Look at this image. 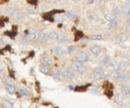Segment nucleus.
Segmentation results:
<instances>
[{"instance_id": "3", "label": "nucleus", "mask_w": 130, "mask_h": 108, "mask_svg": "<svg viewBox=\"0 0 130 108\" xmlns=\"http://www.w3.org/2000/svg\"><path fill=\"white\" fill-rule=\"evenodd\" d=\"M121 11L124 16H126V17L130 16V0H125L123 5L121 6Z\"/></svg>"}, {"instance_id": "24", "label": "nucleus", "mask_w": 130, "mask_h": 108, "mask_svg": "<svg viewBox=\"0 0 130 108\" xmlns=\"http://www.w3.org/2000/svg\"><path fill=\"white\" fill-rule=\"evenodd\" d=\"M105 19L109 22V21H112L114 19H116V15L114 14V12H109V13H106L105 14Z\"/></svg>"}, {"instance_id": "20", "label": "nucleus", "mask_w": 130, "mask_h": 108, "mask_svg": "<svg viewBox=\"0 0 130 108\" xmlns=\"http://www.w3.org/2000/svg\"><path fill=\"white\" fill-rule=\"evenodd\" d=\"M88 87H89V84H86L84 86H77L74 88V91L75 92H85V91H87Z\"/></svg>"}, {"instance_id": "47", "label": "nucleus", "mask_w": 130, "mask_h": 108, "mask_svg": "<svg viewBox=\"0 0 130 108\" xmlns=\"http://www.w3.org/2000/svg\"><path fill=\"white\" fill-rule=\"evenodd\" d=\"M36 89H37V92H40V86H39V82H36Z\"/></svg>"}, {"instance_id": "17", "label": "nucleus", "mask_w": 130, "mask_h": 108, "mask_svg": "<svg viewBox=\"0 0 130 108\" xmlns=\"http://www.w3.org/2000/svg\"><path fill=\"white\" fill-rule=\"evenodd\" d=\"M16 34H17V26H15V25L12 28V31H6L4 33L5 36H9L11 38H14L16 36Z\"/></svg>"}, {"instance_id": "45", "label": "nucleus", "mask_w": 130, "mask_h": 108, "mask_svg": "<svg viewBox=\"0 0 130 108\" xmlns=\"http://www.w3.org/2000/svg\"><path fill=\"white\" fill-rule=\"evenodd\" d=\"M56 20H57V21H64V20H65V17H62V16H57V17H56Z\"/></svg>"}, {"instance_id": "34", "label": "nucleus", "mask_w": 130, "mask_h": 108, "mask_svg": "<svg viewBox=\"0 0 130 108\" xmlns=\"http://www.w3.org/2000/svg\"><path fill=\"white\" fill-rule=\"evenodd\" d=\"M3 83H4V85H10V84H12V79L9 75H5L3 77Z\"/></svg>"}, {"instance_id": "31", "label": "nucleus", "mask_w": 130, "mask_h": 108, "mask_svg": "<svg viewBox=\"0 0 130 108\" xmlns=\"http://www.w3.org/2000/svg\"><path fill=\"white\" fill-rule=\"evenodd\" d=\"M53 17H54V16H53V14H52L51 12H49V13H45V14L43 15V18H44V19H46V20H50V21H53V20H54Z\"/></svg>"}, {"instance_id": "54", "label": "nucleus", "mask_w": 130, "mask_h": 108, "mask_svg": "<svg viewBox=\"0 0 130 108\" xmlns=\"http://www.w3.org/2000/svg\"><path fill=\"white\" fill-rule=\"evenodd\" d=\"M129 33H130V31H129Z\"/></svg>"}, {"instance_id": "38", "label": "nucleus", "mask_w": 130, "mask_h": 108, "mask_svg": "<svg viewBox=\"0 0 130 108\" xmlns=\"http://www.w3.org/2000/svg\"><path fill=\"white\" fill-rule=\"evenodd\" d=\"M92 71H96V72H103V71H105V70L103 69V67H102V66L96 65V66H94V67H93Z\"/></svg>"}, {"instance_id": "49", "label": "nucleus", "mask_w": 130, "mask_h": 108, "mask_svg": "<svg viewBox=\"0 0 130 108\" xmlns=\"http://www.w3.org/2000/svg\"><path fill=\"white\" fill-rule=\"evenodd\" d=\"M10 76L11 77H15V74H14V72L12 70H10Z\"/></svg>"}, {"instance_id": "23", "label": "nucleus", "mask_w": 130, "mask_h": 108, "mask_svg": "<svg viewBox=\"0 0 130 108\" xmlns=\"http://www.w3.org/2000/svg\"><path fill=\"white\" fill-rule=\"evenodd\" d=\"M86 17H87V19L90 20V21H94V20L98 19V15H96L95 13H93L92 11H88L87 14H86Z\"/></svg>"}, {"instance_id": "41", "label": "nucleus", "mask_w": 130, "mask_h": 108, "mask_svg": "<svg viewBox=\"0 0 130 108\" xmlns=\"http://www.w3.org/2000/svg\"><path fill=\"white\" fill-rule=\"evenodd\" d=\"M67 50H68V53H72V52L75 50V47H74V46H69V47L67 48Z\"/></svg>"}, {"instance_id": "44", "label": "nucleus", "mask_w": 130, "mask_h": 108, "mask_svg": "<svg viewBox=\"0 0 130 108\" xmlns=\"http://www.w3.org/2000/svg\"><path fill=\"white\" fill-rule=\"evenodd\" d=\"M27 2L31 5H37L38 4V0H27Z\"/></svg>"}, {"instance_id": "53", "label": "nucleus", "mask_w": 130, "mask_h": 108, "mask_svg": "<svg viewBox=\"0 0 130 108\" xmlns=\"http://www.w3.org/2000/svg\"><path fill=\"white\" fill-rule=\"evenodd\" d=\"M98 1H99V3L101 4V3H103V2H104V1H106V0H98Z\"/></svg>"}, {"instance_id": "32", "label": "nucleus", "mask_w": 130, "mask_h": 108, "mask_svg": "<svg viewBox=\"0 0 130 108\" xmlns=\"http://www.w3.org/2000/svg\"><path fill=\"white\" fill-rule=\"evenodd\" d=\"M112 68L114 70H120L121 69V63H119L117 61H113L112 62Z\"/></svg>"}, {"instance_id": "1", "label": "nucleus", "mask_w": 130, "mask_h": 108, "mask_svg": "<svg viewBox=\"0 0 130 108\" xmlns=\"http://www.w3.org/2000/svg\"><path fill=\"white\" fill-rule=\"evenodd\" d=\"M74 69H75V71L77 72V73H79V74H84L85 72H86V67H85V65L83 64V62H81V61H79V60H75L73 63H72V65H71Z\"/></svg>"}, {"instance_id": "7", "label": "nucleus", "mask_w": 130, "mask_h": 108, "mask_svg": "<svg viewBox=\"0 0 130 108\" xmlns=\"http://www.w3.org/2000/svg\"><path fill=\"white\" fill-rule=\"evenodd\" d=\"M28 38L30 41H37L39 38H40V32L37 31V30H30L28 32Z\"/></svg>"}, {"instance_id": "16", "label": "nucleus", "mask_w": 130, "mask_h": 108, "mask_svg": "<svg viewBox=\"0 0 130 108\" xmlns=\"http://www.w3.org/2000/svg\"><path fill=\"white\" fill-rule=\"evenodd\" d=\"M101 47L100 46H98V45H92L91 47H90V52L93 54V55H95V56H98V55H100L101 54Z\"/></svg>"}, {"instance_id": "29", "label": "nucleus", "mask_w": 130, "mask_h": 108, "mask_svg": "<svg viewBox=\"0 0 130 108\" xmlns=\"http://www.w3.org/2000/svg\"><path fill=\"white\" fill-rule=\"evenodd\" d=\"M82 37H83V33L80 32V31H77V32L74 34V41L77 42V41H79Z\"/></svg>"}, {"instance_id": "39", "label": "nucleus", "mask_w": 130, "mask_h": 108, "mask_svg": "<svg viewBox=\"0 0 130 108\" xmlns=\"http://www.w3.org/2000/svg\"><path fill=\"white\" fill-rule=\"evenodd\" d=\"M6 21H8V17L5 18V16H2V17H1V26H2V28L5 26V22H6Z\"/></svg>"}, {"instance_id": "22", "label": "nucleus", "mask_w": 130, "mask_h": 108, "mask_svg": "<svg viewBox=\"0 0 130 108\" xmlns=\"http://www.w3.org/2000/svg\"><path fill=\"white\" fill-rule=\"evenodd\" d=\"M15 10H16V9H15V6H14V5H9V6H7V7L5 8V12H6L7 15H12Z\"/></svg>"}, {"instance_id": "13", "label": "nucleus", "mask_w": 130, "mask_h": 108, "mask_svg": "<svg viewBox=\"0 0 130 108\" xmlns=\"http://www.w3.org/2000/svg\"><path fill=\"white\" fill-rule=\"evenodd\" d=\"M11 16H12V18H13L14 21H20V20L23 18V14H22V12L19 11V10H15L14 13H13Z\"/></svg>"}, {"instance_id": "6", "label": "nucleus", "mask_w": 130, "mask_h": 108, "mask_svg": "<svg viewBox=\"0 0 130 108\" xmlns=\"http://www.w3.org/2000/svg\"><path fill=\"white\" fill-rule=\"evenodd\" d=\"M88 59H89V56H88V54L85 53V52L80 51V52H78V54L76 55V60H79V61H81V62H86V61H88Z\"/></svg>"}, {"instance_id": "18", "label": "nucleus", "mask_w": 130, "mask_h": 108, "mask_svg": "<svg viewBox=\"0 0 130 108\" xmlns=\"http://www.w3.org/2000/svg\"><path fill=\"white\" fill-rule=\"evenodd\" d=\"M57 41L60 43V44H68L69 43V38L65 35H59Z\"/></svg>"}, {"instance_id": "15", "label": "nucleus", "mask_w": 130, "mask_h": 108, "mask_svg": "<svg viewBox=\"0 0 130 108\" xmlns=\"http://www.w3.org/2000/svg\"><path fill=\"white\" fill-rule=\"evenodd\" d=\"M41 63H45V64H49L51 65L53 63V59L51 56L49 55H44L42 58H41Z\"/></svg>"}, {"instance_id": "43", "label": "nucleus", "mask_w": 130, "mask_h": 108, "mask_svg": "<svg viewBox=\"0 0 130 108\" xmlns=\"http://www.w3.org/2000/svg\"><path fill=\"white\" fill-rule=\"evenodd\" d=\"M91 39L92 40H100V39H102V36L101 35H94L91 37Z\"/></svg>"}, {"instance_id": "55", "label": "nucleus", "mask_w": 130, "mask_h": 108, "mask_svg": "<svg viewBox=\"0 0 130 108\" xmlns=\"http://www.w3.org/2000/svg\"><path fill=\"white\" fill-rule=\"evenodd\" d=\"M73 1H75V0H73Z\"/></svg>"}, {"instance_id": "19", "label": "nucleus", "mask_w": 130, "mask_h": 108, "mask_svg": "<svg viewBox=\"0 0 130 108\" xmlns=\"http://www.w3.org/2000/svg\"><path fill=\"white\" fill-rule=\"evenodd\" d=\"M128 39V37L125 35V34H119L117 37H116V41L118 43H122V42H126Z\"/></svg>"}, {"instance_id": "33", "label": "nucleus", "mask_w": 130, "mask_h": 108, "mask_svg": "<svg viewBox=\"0 0 130 108\" xmlns=\"http://www.w3.org/2000/svg\"><path fill=\"white\" fill-rule=\"evenodd\" d=\"M2 105L4 107H13L14 103L12 101H9V100H3L2 101Z\"/></svg>"}, {"instance_id": "8", "label": "nucleus", "mask_w": 130, "mask_h": 108, "mask_svg": "<svg viewBox=\"0 0 130 108\" xmlns=\"http://www.w3.org/2000/svg\"><path fill=\"white\" fill-rule=\"evenodd\" d=\"M53 51H54V53H55L57 56L64 55L65 53H67V52H68V50H67V49H65L64 47H61V46H56V47H54Z\"/></svg>"}, {"instance_id": "25", "label": "nucleus", "mask_w": 130, "mask_h": 108, "mask_svg": "<svg viewBox=\"0 0 130 108\" xmlns=\"http://www.w3.org/2000/svg\"><path fill=\"white\" fill-rule=\"evenodd\" d=\"M58 37H59V35L57 34V32H55V31L49 32V40H51V41H57Z\"/></svg>"}, {"instance_id": "11", "label": "nucleus", "mask_w": 130, "mask_h": 108, "mask_svg": "<svg viewBox=\"0 0 130 108\" xmlns=\"http://www.w3.org/2000/svg\"><path fill=\"white\" fill-rule=\"evenodd\" d=\"M110 62H111V57H110L109 55H103V56L100 58V63H101V65H103V66L109 65Z\"/></svg>"}, {"instance_id": "51", "label": "nucleus", "mask_w": 130, "mask_h": 108, "mask_svg": "<svg viewBox=\"0 0 130 108\" xmlns=\"http://www.w3.org/2000/svg\"><path fill=\"white\" fill-rule=\"evenodd\" d=\"M7 1H8V0H0V2H1L2 4H3V3H5V2H7Z\"/></svg>"}, {"instance_id": "48", "label": "nucleus", "mask_w": 130, "mask_h": 108, "mask_svg": "<svg viewBox=\"0 0 130 108\" xmlns=\"http://www.w3.org/2000/svg\"><path fill=\"white\" fill-rule=\"evenodd\" d=\"M126 25L127 26H130V17H128V19L126 20Z\"/></svg>"}, {"instance_id": "9", "label": "nucleus", "mask_w": 130, "mask_h": 108, "mask_svg": "<svg viewBox=\"0 0 130 108\" xmlns=\"http://www.w3.org/2000/svg\"><path fill=\"white\" fill-rule=\"evenodd\" d=\"M40 71L44 74H49L51 72V65L49 64H45V63H41L40 64Z\"/></svg>"}, {"instance_id": "26", "label": "nucleus", "mask_w": 130, "mask_h": 108, "mask_svg": "<svg viewBox=\"0 0 130 108\" xmlns=\"http://www.w3.org/2000/svg\"><path fill=\"white\" fill-rule=\"evenodd\" d=\"M108 26H109L110 30H116V29L118 28V21H117L116 19H114V20H112V21H109Z\"/></svg>"}, {"instance_id": "40", "label": "nucleus", "mask_w": 130, "mask_h": 108, "mask_svg": "<svg viewBox=\"0 0 130 108\" xmlns=\"http://www.w3.org/2000/svg\"><path fill=\"white\" fill-rule=\"evenodd\" d=\"M19 42L21 43V44H26V42H27V40L24 38V36H22L20 39H19Z\"/></svg>"}, {"instance_id": "12", "label": "nucleus", "mask_w": 130, "mask_h": 108, "mask_svg": "<svg viewBox=\"0 0 130 108\" xmlns=\"http://www.w3.org/2000/svg\"><path fill=\"white\" fill-rule=\"evenodd\" d=\"M52 76L55 80H60L63 77V71H61L60 69H55L52 72Z\"/></svg>"}, {"instance_id": "46", "label": "nucleus", "mask_w": 130, "mask_h": 108, "mask_svg": "<svg viewBox=\"0 0 130 108\" xmlns=\"http://www.w3.org/2000/svg\"><path fill=\"white\" fill-rule=\"evenodd\" d=\"M27 12L30 13V14L34 13V8H32V7H28V8H27Z\"/></svg>"}, {"instance_id": "35", "label": "nucleus", "mask_w": 130, "mask_h": 108, "mask_svg": "<svg viewBox=\"0 0 130 108\" xmlns=\"http://www.w3.org/2000/svg\"><path fill=\"white\" fill-rule=\"evenodd\" d=\"M88 92L92 95H100V92H99V89L98 88H90L88 90Z\"/></svg>"}, {"instance_id": "5", "label": "nucleus", "mask_w": 130, "mask_h": 108, "mask_svg": "<svg viewBox=\"0 0 130 108\" xmlns=\"http://www.w3.org/2000/svg\"><path fill=\"white\" fill-rule=\"evenodd\" d=\"M106 77H107V74L105 71H103V72L92 71L90 74V79H92V80H102V79H105Z\"/></svg>"}, {"instance_id": "37", "label": "nucleus", "mask_w": 130, "mask_h": 108, "mask_svg": "<svg viewBox=\"0 0 130 108\" xmlns=\"http://www.w3.org/2000/svg\"><path fill=\"white\" fill-rule=\"evenodd\" d=\"M105 95H107L109 98H112L114 96V92L113 90H105Z\"/></svg>"}, {"instance_id": "4", "label": "nucleus", "mask_w": 130, "mask_h": 108, "mask_svg": "<svg viewBox=\"0 0 130 108\" xmlns=\"http://www.w3.org/2000/svg\"><path fill=\"white\" fill-rule=\"evenodd\" d=\"M113 76H114L117 80H120V82H125V80L128 79L127 74H126L124 71H120V70H115L114 73H113Z\"/></svg>"}, {"instance_id": "2", "label": "nucleus", "mask_w": 130, "mask_h": 108, "mask_svg": "<svg viewBox=\"0 0 130 108\" xmlns=\"http://www.w3.org/2000/svg\"><path fill=\"white\" fill-rule=\"evenodd\" d=\"M75 72L76 71L72 66H67L63 70V77L67 78V79H72L75 77Z\"/></svg>"}, {"instance_id": "42", "label": "nucleus", "mask_w": 130, "mask_h": 108, "mask_svg": "<svg viewBox=\"0 0 130 108\" xmlns=\"http://www.w3.org/2000/svg\"><path fill=\"white\" fill-rule=\"evenodd\" d=\"M128 67V63L127 62H122L121 63V69H125Z\"/></svg>"}, {"instance_id": "21", "label": "nucleus", "mask_w": 130, "mask_h": 108, "mask_svg": "<svg viewBox=\"0 0 130 108\" xmlns=\"http://www.w3.org/2000/svg\"><path fill=\"white\" fill-rule=\"evenodd\" d=\"M5 91H6L8 94L12 95V94L15 93V88H14V86H13L12 84H10V85H5Z\"/></svg>"}, {"instance_id": "10", "label": "nucleus", "mask_w": 130, "mask_h": 108, "mask_svg": "<svg viewBox=\"0 0 130 108\" xmlns=\"http://www.w3.org/2000/svg\"><path fill=\"white\" fill-rule=\"evenodd\" d=\"M120 91H121V94H123L125 97H130V86H127V85H121L120 87Z\"/></svg>"}, {"instance_id": "52", "label": "nucleus", "mask_w": 130, "mask_h": 108, "mask_svg": "<svg viewBox=\"0 0 130 108\" xmlns=\"http://www.w3.org/2000/svg\"><path fill=\"white\" fill-rule=\"evenodd\" d=\"M87 2H88V3H89V4H91V3H93V0H88V1H87Z\"/></svg>"}, {"instance_id": "50", "label": "nucleus", "mask_w": 130, "mask_h": 108, "mask_svg": "<svg viewBox=\"0 0 130 108\" xmlns=\"http://www.w3.org/2000/svg\"><path fill=\"white\" fill-rule=\"evenodd\" d=\"M56 1H58V0H47V2H50V3H55Z\"/></svg>"}, {"instance_id": "28", "label": "nucleus", "mask_w": 130, "mask_h": 108, "mask_svg": "<svg viewBox=\"0 0 130 108\" xmlns=\"http://www.w3.org/2000/svg\"><path fill=\"white\" fill-rule=\"evenodd\" d=\"M103 88L105 90H113L114 89V85L112 83H110V82H105L104 85H103Z\"/></svg>"}, {"instance_id": "30", "label": "nucleus", "mask_w": 130, "mask_h": 108, "mask_svg": "<svg viewBox=\"0 0 130 108\" xmlns=\"http://www.w3.org/2000/svg\"><path fill=\"white\" fill-rule=\"evenodd\" d=\"M66 17L68 18V19H71V20H74V19H76V14L74 13V12H71V11H69V12H66Z\"/></svg>"}, {"instance_id": "27", "label": "nucleus", "mask_w": 130, "mask_h": 108, "mask_svg": "<svg viewBox=\"0 0 130 108\" xmlns=\"http://www.w3.org/2000/svg\"><path fill=\"white\" fill-rule=\"evenodd\" d=\"M18 92H19L21 95L25 96V97L29 96V92H28V90H27L26 88H23V87H19V89H18Z\"/></svg>"}, {"instance_id": "14", "label": "nucleus", "mask_w": 130, "mask_h": 108, "mask_svg": "<svg viewBox=\"0 0 130 108\" xmlns=\"http://www.w3.org/2000/svg\"><path fill=\"white\" fill-rule=\"evenodd\" d=\"M39 39H40V41L42 43L47 42L49 40V33H47L46 31H41L40 32V38Z\"/></svg>"}, {"instance_id": "36", "label": "nucleus", "mask_w": 130, "mask_h": 108, "mask_svg": "<svg viewBox=\"0 0 130 108\" xmlns=\"http://www.w3.org/2000/svg\"><path fill=\"white\" fill-rule=\"evenodd\" d=\"M113 12H114V14L116 15V17L122 14V11H121V8H118V7H115V8H114V11H113Z\"/></svg>"}]
</instances>
